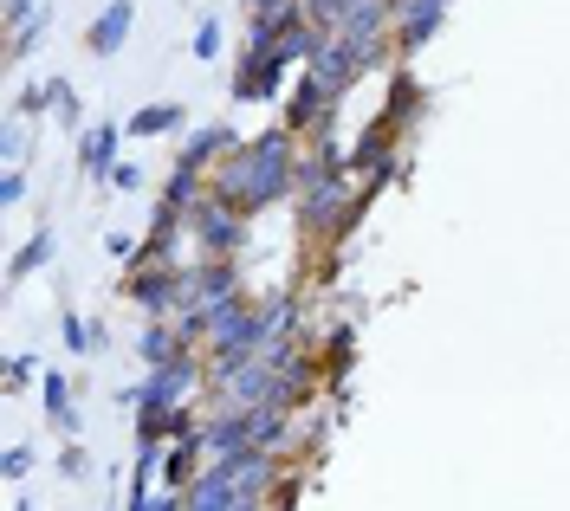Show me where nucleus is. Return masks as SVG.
Instances as JSON below:
<instances>
[{"label":"nucleus","instance_id":"4","mask_svg":"<svg viewBox=\"0 0 570 511\" xmlns=\"http://www.w3.org/2000/svg\"><path fill=\"white\" fill-rule=\"evenodd\" d=\"M240 220H247V214H240L227 195H201L195 207H188V233L201 240V253H208V259H221V253H234V246H240Z\"/></svg>","mask_w":570,"mask_h":511},{"label":"nucleus","instance_id":"11","mask_svg":"<svg viewBox=\"0 0 570 511\" xmlns=\"http://www.w3.org/2000/svg\"><path fill=\"white\" fill-rule=\"evenodd\" d=\"M78 162H85L91 182H104V175H117V123H98V130L78 136Z\"/></svg>","mask_w":570,"mask_h":511},{"label":"nucleus","instance_id":"30","mask_svg":"<svg viewBox=\"0 0 570 511\" xmlns=\"http://www.w3.org/2000/svg\"><path fill=\"white\" fill-rule=\"evenodd\" d=\"M104 246H111V253H117V259H130V253H143V246H137V240H130V233H111V240H104Z\"/></svg>","mask_w":570,"mask_h":511},{"label":"nucleus","instance_id":"28","mask_svg":"<svg viewBox=\"0 0 570 511\" xmlns=\"http://www.w3.org/2000/svg\"><path fill=\"white\" fill-rule=\"evenodd\" d=\"M0 149H7V162H20V156H26V136H20V123H7V130H0Z\"/></svg>","mask_w":570,"mask_h":511},{"label":"nucleus","instance_id":"10","mask_svg":"<svg viewBox=\"0 0 570 511\" xmlns=\"http://www.w3.org/2000/svg\"><path fill=\"white\" fill-rule=\"evenodd\" d=\"M201 447L221 460V453H240V447H253V408H227L221 421H208L201 427Z\"/></svg>","mask_w":570,"mask_h":511},{"label":"nucleus","instance_id":"6","mask_svg":"<svg viewBox=\"0 0 570 511\" xmlns=\"http://www.w3.org/2000/svg\"><path fill=\"white\" fill-rule=\"evenodd\" d=\"M130 298L143 305V317H169V311H182V272L162 259V266H149L130 279Z\"/></svg>","mask_w":570,"mask_h":511},{"label":"nucleus","instance_id":"14","mask_svg":"<svg viewBox=\"0 0 570 511\" xmlns=\"http://www.w3.org/2000/svg\"><path fill=\"white\" fill-rule=\"evenodd\" d=\"M221 149H234V130H227V123H208V130H195L182 143V156H175V162H182V169H208Z\"/></svg>","mask_w":570,"mask_h":511},{"label":"nucleus","instance_id":"16","mask_svg":"<svg viewBox=\"0 0 570 511\" xmlns=\"http://www.w3.org/2000/svg\"><path fill=\"white\" fill-rule=\"evenodd\" d=\"M52 253H59V240H52V227H39V233H33V240H26V246H20V259H13V266H7V279H33V272H39V266H46V259H52Z\"/></svg>","mask_w":570,"mask_h":511},{"label":"nucleus","instance_id":"9","mask_svg":"<svg viewBox=\"0 0 570 511\" xmlns=\"http://www.w3.org/2000/svg\"><path fill=\"white\" fill-rule=\"evenodd\" d=\"M447 7H454V0H409V13L396 20V46H402V52H422L428 39L441 33Z\"/></svg>","mask_w":570,"mask_h":511},{"label":"nucleus","instance_id":"21","mask_svg":"<svg viewBox=\"0 0 570 511\" xmlns=\"http://www.w3.org/2000/svg\"><path fill=\"white\" fill-rule=\"evenodd\" d=\"M221 52V20H201L195 26V59H214Z\"/></svg>","mask_w":570,"mask_h":511},{"label":"nucleus","instance_id":"33","mask_svg":"<svg viewBox=\"0 0 570 511\" xmlns=\"http://www.w3.org/2000/svg\"><path fill=\"white\" fill-rule=\"evenodd\" d=\"M13 511H33V505H13Z\"/></svg>","mask_w":570,"mask_h":511},{"label":"nucleus","instance_id":"12","mask_svg":"<svg viewBox=\"0 0 570 511\" xmlns=\"http://www.w3.org/2000/svg\"><path fill=\"white\" fill-rule=\"evenodd\" d=\"M182 350H188V343H182V330H169V317H149V324H143V337H137V356H143L149 369L175 363Z\"/></svg>","mask_w":570,"mask_h":511},{"label":"nucleus","instance_id":"25","mask_svg":"<svg viewBox=\"0 0 570 511\" xmlns=\"http://www.w3.org/2000/svg\"><path fill=\"white\" fill-rule=\"evenodd\" d=\"M59 473H65V479H85V447H78V440L59 453Z\"/></svg>","mask_w":570,"mask_h":511},{"label":"nucleus","instance_id":"19","mask_svg":"<svg viewBox=\"0 0 570 511\" xmlns=\"http://www.w3.org/2000/svg\"><path fill=\"white\" fill-rule=\"evenodd\" d=\"M46 26H52V13H39V20H26L20 33H13V52H7V59H26V52H33L39 39H46Z\"/></svg>","mask_w":570,"mask_h":511},{"label":"nucleus","instance_id":"17","mask_svg":"<svg viewBox=\"0 0 570 511\" xmlns=\"http://www.w3.org/2000/svg\"><path fill=\"white\" fill-rule=\"evenodd\" d=\"M402 117H415V78H409V72L389 85V117H383V123H402Z\"/></svg>","mask_w":570,"mask_h":511},{"label":"nucleus","instance_id":"29","mask_svg":"<svg viewBox=\"0 0 570 511\" xmlns=\"http://www.w3.org/2000/svg\"><path fill=\"white\" fill-rule=\"evenodd\" d=\"M111 182H117V188H137V182H143V169H137V162H117Z\"/></svg>","mask_w":570,"mask_h":511},{"label":"nucleus","instance_id":"27","mask_svg":"<svg viewBox=\"0 0 570 511\" xmlns=\"http://www.w3.org/2000/svg\"><path fill=\"white\" fill-rule=\"evenodd\" d=\"M26 20H39V7H33V0H7V26H13V33H20Z\"/></svg>","mask_w":570,"mask_h":511},{"label":"nucleus","instance_id":"3","mask_svg":"<svg viewBox=\"0 0 570 511\" xmlns=\"http://www.w3.org/2000/svg\"><path fill=\"white\" fill-rule=\"evenodd\" d=\"M221 305H240V272L227 266V259H201V266H188L182 272V311H208V324H214Z\"/></svg>","mask_w":570,"mask_h":511},{"label":"nucleus","instance_id":"20","mask_svg":"<svg viewBox=\"0 0 570 511\" xmlns=\"http://www.w3.org/2000/svg\"><path fill=\"white\" fill-rule=\"evenodd\" d=\"M0 473H7V479H26V473H33V447H7V453H0Z\"/></svg>","mask_w":570,"mask_h":511},{"label":"nucleus","instance_id":"7","mask_svg":"<svg viewBox=\"0 0 570 511\" xmlns=\"http://www.w3.org/2000/svg\"><path fill=\"white\" fill-rule=\"evenodd\" d=\"M130 26H137V0H104L98 20H91V33H85V46L98 52V59H111V52H124Z\"/></svg>","mask_w":570,"mask_h":511},{"label":"nucleus","instance_id":"5","mask_svg":"<svg viewBox=\"0 0 570 511\" xmlns=\"http://www.w3.org/2000/svg\"><path fill=\"white\" fill-rule=\"evenodd\" d=\"M279 72H285L279 46H266V39H247V59H240V72H234V98H240V104H253V98H273Z\"/></svg>","mask_w":570,"mask_h":511},{"label":"nucleus","instance_id":"24","mask_svg":"<svg viewBox=\"0 0 570 511\" xmlns=\"http://www.w3.org/2000/svg\"><path fill=\"white\" fill-rule=\"evenodd\" d=\"M65 343H72V350H91V343H98V337H91V324H85V317H65Z\"/></svg>","mask_w":570,"mask_h":511},{"label":"nucleus","instance_id":"13","mask_svg":"<svg viewBox=\"0 0 570 511\" xmlns=\"http://www.w3.org/2000/svg\"><path fill=\"white\" fill-rule=\"evenodd\" d=\"M39 395H46V421L59 427L65 440H78V414H72V382H65L59 369H46V382H39Z\"/></svg>","mask_w":570,"mask_h":511},{"label":"nucleus","instance_id":"15","mask_svg":"<svg viewBox=\"0 0 570 511\" xmlns=\"http://www.w3.org/2000/svg\"><path fill=\"white\" fill-rule=\"evenodd\" d=\"M182 117H188L182 104H143L124 130H130V136H169V130H182Z\"/></svg>","mask_w":570,"mask_h":511},{"label":"nucleus","instance_id":"31","mask_svg":"<svg viewBox=\"0 0 570 511\" xmlns=\"http://www.w3.org/2000/svg\"><path fill=\"white\" fill-rule=\"evenodd\" d=\"M285 7H298V0H247V13H285Z\"/></svg>","mask_w":570,"mask_h":511},{"label":"nucleus","instance_id":"32","mask_svg":"<svg viewBox=\"0 0 570 511\" xmlns=\"http://www.w3.org/2000/svg\"><path fill=\"white\" fill-rule=\"evenodd\" d=\"M149 511H182V505H175V499H156V505H149Z\"/></svg>","mask_w":570,"mask_h":511},{"label":"nucleus","instance_id":"23","mask_svg":"<svg viewBox=\"0 0 570 511\" xmlns=\"http://www.w3.org/2000/svg\"><path fill=\"white\" fill-rule=\"evenodd\" d=\"M20 201H26V175L7 169V175H0V207H20Z\"/></svg>","mask_w":570,"mask_h":511},{"label":"nucleus","instance_id":"2","mask_svg":"<svg viewBox=\"0 0 570 511\" xmlns=\"http://www.w3.org/2000/svg\"><path fill=\"white\" fill-rule=\"evenodd\" d=\"M376 52H383V39H350V33H331V39L318 46V59L305 65V72H318V85L331 91V98H344V85H350V78H357L363 65L376 59Z\"/></svg>","mask_w":570,"mask_h":511},{"label":"nucleus","instance_id":"22","mask_svg":"<svg viewBox=\"0 0 570 511\" xmlns=\"http://www.w3.org/2000/svg\"><path fill=\"white\" fill-rule=\"evenodd\" d=\"M46 104H52V85H26V91H20V104H13V110H20V117H39Z\"/></svg>","mask_w":570,"mask_h":511},{"label":"nucleus","instance_id":"18","mask_svg":"<svg viewBox=\"0 0 570 511\" xmlns=\"http://www.w3.org/2000/svg\"><path fill=\"white\" fill-rule=\"evenodd\" d=\"M195 453H201V434H195V440H182V447H175V453H169V460H162V473H169V479H175V486H182V479H188V473H195Z\"/></svg>","mask_w":570,"mask_h":511},{"label":"nucleus","instance_id":"8","mask_svg":"<svg viewBox=\"0 0 570 511\" xmlns=\"http://www.w3.org/2000/svg\"><path fill=\"white\" fill-rule=\"evenodd\" d=\"M324 123H331V91L318 85V72H305L285 104V130H324Z\"/></svg>","mask_w":570,"mask_h":511},{"label":"nucleus","instance_id":"1","mask_svg":"<svg viewBox=\"0 0 570 511\" xmlns=\"http://www.w3.org/2000/svg\"><path fill=\"white\" fill-rule=\"evenodd\" d=\"M292 182H298L292 130H266L260 143H247V149H240V156L221 169V195L234 201L240 214H260V207H273Z\"/></svg>","mask_w":570,"mask_h":511},{"label":"nucleus","instance_id":"26","mask_svg":"<svg viewBox=\"0 0 570 511\" xmlns=\"http://www.w3.org/2000/svg\"><path fill=\"white\" fill-rule=\"evenodd\" d=\"M26 382H33V356H13L7 363V389H26Z\"/></svg>","mask_w":570,"mask_h":511}]
</instances>
